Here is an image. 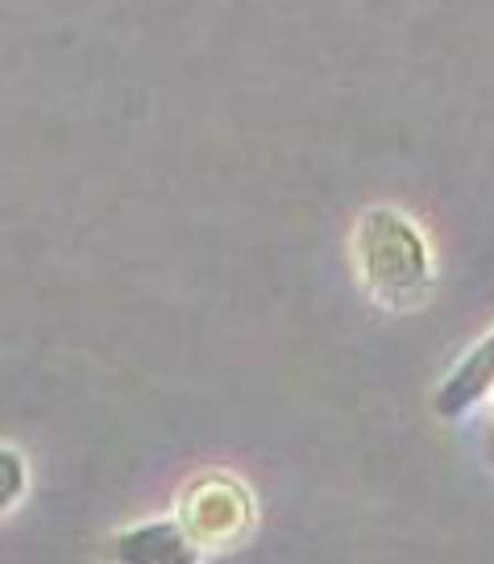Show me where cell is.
<instances>
[{"label": "cell", "mask_w": 494, "mask_h": 564, "mask_svg": "<svg viewBox=\"0 0 494 564\" xmlns=\"http://www.w3.org/2000/svg\"><path fill=\"white\" fill-rule=\"evenodd\" d=\"M353 274L370 303L387 312H411L432 291V249L407 212L366 208L353 229Z\"/></svg>", "instance_id": "6da1fadb"}, {"label": "cell", "mask_w": 494, "mask_h": 564, "mask_svg": "<svg viewBox=\"0 0 494 564\" xmlns=\"http://www.w3.org/2000/svg\"><path fill=\"white\" fill-rule=\"evenodd\" d=\"M179 523H183L187 535L200 544V552H204V547L237 544L249 531V523H254L249 490L225 474L204 477V481H195L192 490H187V498H183Z\"/></svg>", "instance_id": "7a4b0ae2"}, {"label": "cell", "mask_w": 494, "mask_h": 564, "mask_svg": "<svg viewBox=\"0 0 494 564\" xmlns=\"http://www.w3.org/2000/svg\"><path fill=\"white\" fill-rule=\"evenodd\" d=\"M491 394H494V328L477 345H470V352L441 378V387L432 390V411L444 423H458L482 399H491Z\"/></svg>", "instance_id": "3957f363"}, {"label": "cell", "mask_w": 494, "mask_h": 564, "mask_svg": "<svg viewBox=\"0 0 494 564\" xmlns=\"http://www.w3.org/2000/svg\"><path fill=\"white\" fill-rule=\"evenodd\" d=\"M112 556L129 564H183L200 556L187 528L179 519H150V523H133L112 540Z\"/></svg>", "instance_id": "277c9868"}, {"label": "cell", "mask_w": 494, "mask_h": 564, "mask_svg": "<svg viewBox=\"0 0 494 564\" xmlns=\"http://www.w3.org/2000/svg\"><path fill=\"white\" fill-rule=\"evenodd\" d=\"M30 490V465L18 448L0 444V514H9L13 507H21V498Z\"/></svg>", "instance_id": "5b68a950"}, {"label": "cell", "mask_w": 494, "mask_h": 564, "mask_svg": "<svg viewBox=\"0 0 494 564\" xmlns=\"http://www.w3.org/2000/svg\"><path fill=\"white\" fill-rule=\"evenodd\" d=\"M491 399H494V394H491Z\"/></svg>", "instance_id": "8992f818"}]
</instances>
